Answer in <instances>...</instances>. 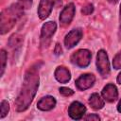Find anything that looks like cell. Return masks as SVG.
Here are the masks:
<instances>
[{
    "label": "cell",
    "mask_w": 121,
    "mask_h": 121,
    "mask_svg": "<svg viewBox=\"0 0 121 121\" xmlns=\"http://www.w3.org/2000/svg\"><path fill=\"white\" fill-rule=\"evenodd\" d=\"M112 66L114 69H120L121 68V51H119L113 58L112 60Z\"/></svg>",
    "instance_id": "18"
},
{
    "label": "cell",
    "mask_w": 121,
    "mask_h": 121,
    "mask_svg": "<svg viewBox=\"0 0 121 121\" xmlns=\"http://www.w3.org/2000/svg\"><path fill=\"white\" fill-rule=\"evenodd\" d=\"M7 53L4 49H1L0 51V61H1V72H0V76H3L5 68H6V63H7Z\"/></svg>",
    "instance_id": "17"
},
{
    "label": "cell",
    "mask_w": 121,
    "mask_h": 121,
    "mask_svg": "<svg viewBox=\"0 0 121 121\" xmlns=\"http://www.w3.org/2000/svg\"><path fill=\"white\" fill-rule=\"evenodd\" d=\"M101 95L103 99L106 100L107 102H113L118 97V91L114 84L109 83L102 89Z\"/></svg>",
    "instance_id": "10"
},
{
    "label": "cell",
    "mask_w": 121,
    "mask_h": 121,
    "mask_svg": "<svg viewBox=\"0 0 121 121\" xmlns=\"http://www.w3.org/2000/svg\"><path fill=\"white\" fill-rule=\"evenodd\" d=\"M82 30L81 28H74L72 29L64 38V44L66 48L70 49L73 48L81 39L82 37Z\"/></svg>",
    "instance_id": "7"
},
{
    "label": "cell",
    "mask_w": 121,
    "mask_h": 121,
    "mask_svg": "<svg viewBox=\"0 0 121 121\" xmlns=\"http://www.w3.org/2000/svg\"><path fill=\"white\" fill-rule=\"evenodd\" d=\"M93 11H94V6L92 4H88L81 9V13L83 15H90L91 13H93Z\"/></svg>",
    "instance_id": "20"
},
{
    "label": "cell",
    "mask_w": 121,
    "mask_h": 121,
    "mask_svg": "<svg viewBox=\"0 0 121 121\" xmlns=\"http://www.w3.org/2000/svg\"><path fill=\"white\" fill-rule=\"evenodd\" d=\"M116 80H117V82L119 83V84H121V72L119 73V75L117 76V78H116Z\"/></svg>",
    "instance_id": "26"
},
{
    "label": "cell",
    "mask_w": 121,
    "mask_h": 121,
    "mask_svg": "<svg viewBox=\"0 0 121 121\" xmlns=\"http://www.w3.org/2000/svg\"><path fill=\"white\" fill-rule=\"evenodd\" d=\"M54 53H55V55H57V56H59V55H61V54H62V49H61V46H60V44L59 43H56V45H55Z\"/></svg>",
    "instance_id": "23"
},
{
    "label": "cell",
    "mask_w": 121,
    "mask_h": 121,
    "mask_svg": "<svg viewBox=\"0 0 121 121\" xmlns=\"http://www.w3.org/2000/svg\"><path fill=\"white\" fill-rule=\"evenodd\" d=\"M55 78L60 83H67L71 78V74L69 70L64 66H58L55 70Z\"/></svg>",
    "instance_id": "13"
},
{
    "label": "cell",
    "mask_w": 121,
    "mask_h": 121,
    "mask_svg": "<svg viewBox=\"0 0 121 121\" xmlns=\"http://www.w3.org/2000/svg\"><path fill=\"white\" fill-rule=\"evenodd\" d=\"M56 99L55 97L51 96V95H46V96H43L42 97L38 103H37V108L41 111H50L52 110L55 106H56Z\"/></svg>",
    "instance_id": "12"
},
{
    "label": "cell",
    "mask_w": 121,
    "mask_h": 121,
    "mask_svg": "<svg viewBox=\"0 0 121 121\" xmlns=\"http://www.w3.org/2000/svg\"><path fill=\"white\" fill-rule=\"evenodd\" d=\"M57 29V25L55 22L53 21H49L46 22L43 25L42 29H41V42L43 43H47L50 38L53 36V34L55 33Z\"/></svg>",
    "instance_id": "9"
},
{
    "label": "cell",
    "mask_w": 121,
    "mask_h": 121,
    "mask_svg": "<svg viewBox=\"0 0 121 121\" xmlns=\"http://www.w3.org/2000/svg\"><path fill=\"white\" fill-rule=\"evenodd\" d=\"M84 120H95V121H97V120H100V117L95 113H92V114L86 115L84 117Z\"/></svg>",
    "instance_id": "22"
},
{
    "label": "cell",
    "mask_w": 121,
    "mask_h": 121,
    "mask_svg": "<svg viewBox=\"0 0 121 121\" xmlns=\"http://www.w3.org/2000/svg\"><path fill=\"white\" fill-rule=\"evenodd\" d=\"M23 13H24V10L19 7L17 3L11 5L9 9L3 10L0 16L1 34H5L6 32L9 31L14 26L17 20L22 16Z\"/></svg>",
    "instance_id": "2"
},
{
    "label": "cell",
    "mask_w": 121,
    "mask_h": 121,
    "mask_svg": "<svg viewBox=\"0 0 121 121\" xmlns=\"http://www.w3.org/2000/svg\"><path fill=\"white\" fill-rule=\"evenodd\" d=\"M23 42H24L23 36H21V35L18 34V33H15V34H13V35L10 36V38L9 39L8 43H9V46L10 48H12V49L15 50V49L21 47Z\"/></svg>",
    "instance_id": "15"
},
{
    "label": "cell",
    "mask_w": 121,
    "mask_h": 121,
    "mask_svg": "<svg viewBox=\"0 0 121 121\" xmlns=\"http://www.w3.org/2000/svg\"><path fill=\"white\" fill-rule=\"evenodd\" d=\"M119 31H118V37L119 40H121V5H120V10H119Z\"/></svg>",
    "instance_id": "24"
},
{
    "label": "cell",
    "mask_w": 121,
    "mask_h": 121,
    "mask_svg": "<svg viewBox=\"0 0 121 121\" xmlns=\"http://www.w3.org/2000/svg\"><path fill=\"white\" fill-rule=\"evenodd\" d=\"M95 81V77L93 74H84L76 79V86L78 90L84 91L91 88Z\"/></svg>",
    "instance_id": "8"
},
{
    "label": "cell",
    "mask_w": 121,
    "mask_h": 121,
    "mask_svg": "<svg viewBox=\"0 0 121 121\" xmlns=\"http://www.w3.org/2000/svg\"><path fill=\"white\" fill-rule=\"evenodd\" d=\"M108 2H110V3H112V4H115V3L118 2V0H108Z\"/></svg>",
    "instance_id": "27"
},
{
    "label": "cell",
    "mask_w": 121,
    "mask_h": 121,
    "mask_svg": "<svg viewBox=\"0 0 121 121\" xmlns=\"http://www.w3.org/2000/svg\"><path fill=\"white\" fill-rule=\"evenodd\" d=\"M54 1L55 0H41L39 7H38V15L40 19L43 20L47 18L53 9L54 6Z\"/></svg>",
    "instance_id": "11"
},
{
    "label": "cell",
    "mask_w": 121,
    "mask_h": 121,
    "mask_svg": "<svg viewBox=\"0 0 121 121\" xmlns=\"http://www.w3.org/2000/svg\"><path fill=\"white\" fill-rule=\"evenodd\" d=\"M91 58H92V54L88 49H79L71 55L70 60L76 66L80 68H85L90 64Z\"/></svg>",
    "instance_id": "3"
},
{
    "label": "cell",
    "mask_w": 121,
    "mask_h": 121,
    "mask_svg": "<svg viewBox=\"0 0 121 121\" xmlns=\"http://www.w3.org/2000/svg\"><path fill=\"white\" fill-rule=\"evenodd\" d=\"M85 112H86V107L78 101L72 102L68 108L69 116L74 120L81 119L83 117V115L85 114Z\"/></svg>",
    "instance_id": "6"
},
{
    "label": "cell",
    "mask_w": 121,
    "mask_h": 121,
    "mask_svg": "<svg viewBox=\"0 0 121 121\" xmlns=\"http://www.w3.org/2000/svg\"><path fill=\"white\" fill-rule=\"evenodd\" d=\"M96 68L102 78H108L110 75V62L105 50L100 49L96 55Z\"/></svg>",
    "instance_id": "4"
},
{
    "label": "cell",
    "mask_w": 121,
    "mask_h": 121,
    "mask_svg": "<svg viewBox=\"0 0 121 121\" xmlns=\"http://www.w3.org/2000/svg\"><path fill=\"white\" fill-rule=\"evenodd\" d=\"M17 4L19 5V7H20L23 10H25V9H28V8L31 7V5H32V0H19V1L17 2Z\"/></svg>",
    "instance_id": "19"
},
{
    "label": "cell",
    "mask_w": 121,
    "mask_h": 121,
    "mask_svg": "<svg viewBox=\"0 0 121 121\" xmlns=\"http://www.w3.org/2000/svg\"><path fill=\"white\" fill-rule=\"evenodd\" d=\"M117 111H118L119 112H121V99L119 100V102H118V104H117Z\"/></svg>",
    "instance_id": "25"
},
{
    "label": "cell",
    "mask_w": 121,
    "mask_h": 121,
    "mask_svg": "<svg viewBox=\"0 0 121 121\" xmlns=\"http://www.w3.org/2000/svg\"><path fill=\"white\" fill-rule=\"evenodd\" d=\"M89 104L95 110H100L104 107V99L97 93H94L91 95L89 98Z\"/></svg>",
    "instance_id": "14"
},
{
    "label": "cell",
    "mask_w": 121,
    "mask_h": 121,
    "mask_svg": "<svg viewBox=\"0 0 121 121\" xmlns=\"http://www.w3.org/2000/svg\"><path fill=\"white\" fill-rule=\"evenodd\" d=\"M39 87V65L31 66L26 73L21 91L14 102L17 112L26 111L31 104Z\"/></svg>",
    "instance_id": "1"
},
{
    "label": "cell",
    "mask_w": 121,
    "mask_h": 121,
    "mask_svg": "<svg viewBox=\"0 0 121 121\" xmlns=\"http://www.w3.org/2000/svg\"><path fill=\"white\" fill-rule=\"evenodd\" d=\"M9 111V104L7 100H2L1 107H0V118H4Z\"/></svg>",
    "instance_id": "16"
},
{
    "label": "cell",
    "mask_w": 121,
    "mask_h": 121,
    "mask_svg": "<svg viewBox=\"0 0 121 121\" xmlns=\"http://www.w3.org/2000/svg\"><path fill=\"white\" fill-rule=\"evenodd\" d=\"M76 12V8L75 5L73 3H69L67 4L63 9L61 10L60 14V23L62 26H66L68 25H70V23L72 22L74 15Z\"/></svg>",
    "instance_id": "5"
},
{
    "label": "cell",
    "mask_w": 121,
    "mask_h": 121,
    "mask_svg": "<svg viewBox=\"0 0 121 121\" xmlns=\"http://www.w3.org/2000/svg\"><path fill=\"white\" fill-rule=\"evenodd\" d=\"M59 91H60V94L62 95L63 96H70V95H74V91L67 87H60Z\"/></svg>",
    "instance_id": "21"
}]
</instances>
